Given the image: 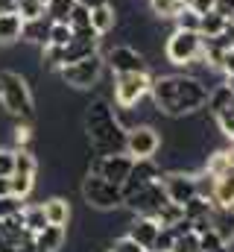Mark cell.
Here are the masks:
<instances>
[{"label":"cell","mask_w":234,"mask_h":252,"mask_svg":"<svg viewBox=\"0 0 234 252\" xmlns=\"http://www.w3.org/2000/svg\"><path fill=\"white\" fill-rule=\"evenodd\" d=\"M35 188V176H27V173H12L9 176V193L18 196V199H27Z\"/></svg>","instance_id":"f546056e"},{"label":"cell","mask_w":234,"mask_h":252,"mask_svg":"<svg viewBox=\"0 0 234 252\" xmlns=\"http://www.w3.org/2000/svg\"><path fill=\"white\" fill-rule=\"evenodd\" d=\"M152 217L158 220V226H161V229H170V226H176L178 220H184V208L167 199V202H164V205H161V208L152 214Z\"/></svg>","instance_id":"83f0119b"},{"label":"cell","mask_w":234,"mask_h":252,"mask_svg":"<svg viewBox=\"0 0 234 252\" xmlns=\"http://www.w3.org/2000/svg\"><path fill=\"white\" fill-rule=\"evenodd\" d=\"M103 62L112 73H135V70H146V56L132 47V44H115L103 53Z\"/></svg>","instance_id":"4fadbf2b"},{"label":"cell","mask_w":234,"mask_h":252,"mask_svg":"<svg viewBox=\"0 0 234 252\" xmlns=\"http://www.w3.org/2000/svg\"><path fill=\"white\" fill-rule=\"evenodd\" d=\"M164 56L176 67H190L202 59V35L187 32V30H173L164 41Z\"/></svg>","instance_id":"5b68a950"},{"label":"cell","mask_w":234,"mask_h":252,"mask_svg":"<svg viewBox=\"0 0 234 252\" xmlns=\"http://www.w3.org/2000/svg\"><path fill=\"white\" fill-rule=\"evenodd\" d=\"M161 164L155 161V158H135V164H132V170H129V176L123 179V199L129 196V193H135L138 188H144L146 182H155V179H161Z\"/></svg>","instance_id":"5bb4252c"},{"label":"cell","mask_w":234,"mask_h":252,"mask_svg":"<svg viewBox=\"0 0 234 252\" xmlns=\"http://www.w3.org/2000/svg\"><path fill=\"white\" fill-rule=\"evenodd\" d=\"M73 6H76V0H47L44 15H47L53 24H67V18H70Z\"/></svg>","instance_id":"f1b7e54d"},{"label":"cell","mask_w":234,"mask_h":252,"mask_svg":"<svg viewBox=\"0 0 234 252\" xmlns=\"http://www.w3.org/2000/svg\"><path fill=\"white\" fill-rule=\"evenodd\" d=\"M164 202H167V193L161 188V179L146 182L144 188H138L135 193H129V196L123 199V205H126L132 214H149V217H152Z\"/></svg>","instance_id":"7c38bea8"},{"label":"cell","mask_w":234,"mask_h":252,"mask_svg":"<svg viewBox=\"0 0 234 252\" xmlns=\"http://www.w3.org/2000/svg\"><path fill=\"white\" fill-rule=\"evenodd\" d=\"M152 12L164 21V18H176L181 9H184V0H149Z\"/></svg>","instance_id":"1f68e13d"},{"label":"cell","mask_w":234,"mask_h":252,"mask_svg":"<svg viewBox=\"0 0 234 252\" xmlns=\"http://www.w3.org/2000/svg\"><path fill=\"white\" fill-rule=\"evenodd\" d=\"M181 208H184V217H187L190 223H193V220H202V217H211V214H214V202H211L208 196H202V193H196L193 199H187Z\"/></svg>","instance_id":"cb8c5ba5"},{"label":"cell","mask_w":234,"mask_h":252,"mask_svg":"<svg viewBox=\"0 0 234 252\" xmlns=\"http://www.w3.org/2000/svg\"><path fill=\"white\" fill-rule=\"evenodd\" d=\"M161 188H164L170 202L184 205L187 199H193L199 193V176L187 173V170H164L161 173Z\"/></svg>","instance_id":"30bf717a"},{"label":"cell","mask_w":234,"mask_h":252,"mask_svg":"<svg viewBox=\"0 0 234 252\" xmlns=\"http://www.w3.org/2000/svg\"><path fill=\"white\" fill-rule=\"evenodd\" d=\"M15 173V150L0 147V179H9Z\"/></svg>","instance_id":"f35d334b"},{"label":"cell","mask_w":234,"mask_h":252,"mask_svg":"<svg viewBox=\"0 0 234 252\" xmlns=\"http://www.w3.org/2000/svg\"><path fill=\"white\" fill-rule=\"evenodd\" d=\"M21 30H24V21H21L18 12H3L0 15V44L21 41Z\"/></svg>","instance_id":"603a6c76"},{"label":"cell","mask_w":234,"mask_h":252,"mask_svg":"<svg viewBox=\"0 0 234 252\" xmlns=\"http://www.w3.org/2000/svg\"><path fill=\"white\" fill-rule=\"evenodd\" d=\"M184 9H190L196 15H208V12H214V0H184Z\"/></svg>","instance_id":"b9f144b4"},{"label":"cell","mask_w":234,"mask_h":252,"mask_svg":"<svg viewBox=\"0 0 234 252\" xmlns=\"http://www.w3.org/2000/svg\"><path fill=\"white\" fill-rule=\"evenodd\" d=\"M41 208H44V217H47L50 226H64L67 229V223H70V202L64 196H50L47 202H41Z\"/></svg>","instance_id":"ac0fdd59"},{"label":"cell","mask_w":234,"mask_h":252,"mask_svg":"<svg viewBox=\"0 0 234 252\" xmlns=\"http://www.w3.org/2000/svg\"><path fill=\"white\" fill-rule=\"evenodd\" d=\"M18 252H44V250H41L32 238H27V241H21V244H18Z\"/></svg>","instance_id":"ee69618b"},{"label":"cell","mask_w":234,"mask_h":252,"mask_svg":"<svg viewBox=\"0 0 234 252\" xmlns=\"http://www.w3.org/2000/svg\"><path fill=\"white\" fill-rule=\"evenodd\" d=\"M41 3H44V6H47V0H41Z\"/></svg>","instance_id":"7dc6e473"},{"label":"cell","mask_w":234,"mask_h":252,"mask_svg":"<svg viewBox=\"0 0 234 252\" xmlns=\"http://www.w3.org/2000/svg\"><path fill=\"white\" fill-rule=\"evenodd\" d=\"M229 244L214 232V229H208L205 235H199V252H220V250H226Z\"/></svg>","instance_id":"d590c367"},{"label":"cell","mask_w":234,"mask_h":252,"mask_svg":"<svg viewBox=\"0 0 234 252\" xmlns=\"http://www.w3.org/2000/svg\"><path fill=\"white\" fill-rule=\"evenodd\" d=\"M211 229L226 241L234 244V208H223V205H214V214H211Z\"/></svg>","instance_id":"d6986e66"},{"label":"cell","mask_w":234,"mask_h":252,"mask_svg":"<svg viewBox=\"0 0 234 252\" xmlns=\"http://www.w3.org/2000/svg\"><path fill=\"white\" fill-rule=\"evenodd\" d=\"M82 199L88 208H97V211H115L123 205V190L120 185L97 176V173H88L82 179Z\"/></svg>","instance_id":"ba28073f"},{"label":"cell","mask_w":234,"mask_h":252,"mask_svg":"<svg viewBox=\"0 0 234 252\" xmlns=\"http://www.w3.org/2000/svg\"><path fill=\"white\" fill-rule=\"evenodd\" d=\"M100 41H103V35H100L94 27L73 30V38H70L64 47H41V59L50 64V67H61V64L79 62V59H85V56L100 53Z\"/></svg>","instance_id":"3957f363"},{"label":"cell","mask_w":234,"mask_h":252,"mask_svg":"<svg viewBox=\"0 0 234 252\" xmlns=\"http://www.w3.org/2000/svg\"><path fill=\"white\" fill-rule=\"evenodd\" d=\"M67 24H70V30H85V27H91V9H88L85 3H76L73 12H70V18H67Z\"/></svg>","instance_id":"836d02e7"},{"label":"cell","mask_w":234,"mask_h":252,"mask_svg":"<svg viewBox=\"0 0 234 252\" xmlns=\"http://www.w3.org/2000/svg\"><path fill=\"white\" fill-rule=\"evenodd\" d=\"M211 202H214V205H223V208H232L234 205V170L223 173V176H214Z\"/></svg>","instance_id":"2e32d148"},{"label":"cell","mask_w":234,"mask_h":252,"mask_svg":"<svg viewBox=\"0 0 234 252\" xmlns=\"http://www.w3.org/2000/svg\"><path fill=\"white\" fill-rule=\"evenodd\" d=\"M132 164H135V158H132L129 153L94 156L88 173H97V176H103V179H109V182H115V185H123V179H126L129 170H132Z\"/></svg>","instance_id":"8fae6325"},{"label":"cell","mask_w":234,"mask_h":252,"mask_svg":"<svg viewBox=\"0 0 234 252\" xmlns=\"http://www.w3.org/2000/svg\"><path fill=\"white\" fill-rule=\"evenodd\" d=\"M91 27H94L100 35H109V32L117 27V6L115 3L94 6V9H91Z\"/></svg>","instance_id":"ffe728a7"},{"label":"cell","mask_w":234,"mask_h":252,"mask_svg":"<svg viewBox=\"0 0 234 252\" xmlns=\"http://www.w3.org/2000/svg\"><path fill=\"white\" fill-rule=\"evenodd\" d=\"M56 70H58V79H61L64 85L85 91V88H94V85L100 82V76H103V70H106V62H103V53H94V56H85V59H79V62L61 64Z\"/></svg>","instance_id":"52a82bcc"},{"label":"cell","mask_w":234,"mask_h":252,"mask_svg":"<svg viewBox=\"0 0 234 252\" xmlns=\"http://www.w3.org/2000/svg\"><path fill=\"white\" fill-rule=\"evenodd\" d=\"M208 85L193 73H176V118L196 115L208 103Z\"/></svg>","instance_id":"277c9868"},{"label":"cell","mask_w":234,"mask_h":252,"mask_svg":"<svg viewBox=\"0 0 234 252\" xmlns=\"http://www.w3.org/2000/svg\"><path fill=\"white\" fill-rule=\"evenodd\" d=\"M106 252H144V250H141V247H138L132 238H126V235H123V238H117V241H115V244H112Z\"/></svg>","instance_id":"60d3db41"},{"label":"cell","mask_w":234,"mask_h":252,"mask_svg":"<svg viewBox=\"0 0 234 252\" xmlns=\"http://www.w3.org/2000/svg\"><path fill=\"white\" fill-rule=\"evenodd\" d=\"M32 241L44 252H61L67 244V229L64 226H44L38 235H32Z\"/></svg>","instance_id":"e0dca14e"},{"label":"cell","mask_w":234,"mask_h":252,"mask_svg":"<svg viewBox=\"0 0 234 252\" xmlns=\"http://www.w3.org/2000/svg\"><path fill=\"white\" fill-rule=\"evenodd\" d=\"M158 232H161V226H158L155 217H149V214H135V217L129 220V232H126V238H132L144 252H152V244H155Z\"/></svg>","instance_id":"9a60e30c"},{"label":"cell","mask_w":234,"mask_h":252,"mask_svg":"<svg viewBox=\"0 0 234 252\" xmlns=\"http://www.w3.org/2000/svg\"><path fill=\"white\" fill-rule=\"evenodd\" d=\"M149 70H135V73H115L112 91H115L117 109H135L144 97H149Z\"/></svg>","instance_id":"8992f818"},{"label":"cell","mask_w":234,"mask_h":252,"mask_svg":"<svg viewBox=\"0 0 234 252\" xmlns=\"http://www.w3.org/2000/svg\"><path fill=\"white\" fill-rule=\"evenodd\" d=\"M15 173H27V176L38 173V158L32 156L29 147H15Z\"/></svg>","instance_id":"4316f807"},{"label":"cell","mask_w":234,"mask_h":252,"mask_svg":"<svg viewBox=\"0 0 234 252\" xmlns=\"http://www.w3.org/2000/svg\"><path fill=\"white\" fill-rule=\"evenodd\" d=\"M15 12L21 15V21H32V18H41L44 15V3L41 0H18L15 3Z\"/></svg>","instance_id":"d6a6232c"},{"label":"cell","mask_w":234,"mask_h":252,"mask_svg":"<svg viewBox=\"0 0 234 252\" xmlns=\"http://www.w3.org/2000/svg\"><path fill=\"white\" fill-rule=\"evenodd\" d=\"M3 12H15V0H0V15Z\"/></svg>","instance_id":"f6af8a7d"},{"label":"cell","mask_w":234,"mask_h":252,"mask_svg":"<svg viewBox=\"0 0 234 252\" xmlns=\"http://www.w3.org/2000/svg\"><path fill=\"white\" fill-rule=\"evenodd\" d=\"M15 3H18V0H15Z\"/></svg>","instance_id":"f907efd6"},{"label":"cell","mask_w":234,"mask_h":252,"mask_svg":"<svg viewBox=\"0 0 234 252\" xmlns=\"http://www.w3.org/2000/svg\"><path fill=\"white\" fill-rule=\"evenodd\" d=\"M50 18L41 15V18H32V21H24V30H21V38L24 41H32V44H47V32H50Z\"/></svg>","instance_id":"44dd1931"},{"label":"cell","mask_w":234,"mask_h":252,"mask_svg":"<svg viewBox=\"0 0 234 252\" xmlns=\"http://www.w3.org/2000/svg\"><path fill=\"white\" fill-rule=\"evenodd\" d=\"M226 27H229V18H223L220 12H208V15H202V18H199V35H205V38L223 35V32H226Z\"/></svg>","instance_id":"484cf974"},{"label":"cell","mask_w":234,"mask_h":252,"mask_svg":"<svg viewBox=\"0 0 234 252\" xmlns=\"http://www.w3.org/2000/svg\"><path fill=\"white\" fill-rule=\"evenodd\" d=\"M21 220H24V229H27L29 235H38L44 226H50L41 205H24V208H21Z\"/></svg>","instance_id":"d4e9b609"},{"label":"cell","mask_w":234,"mask_h":252,"mask_svg":"<svg viewBox=\"0 0 234 252\" xmlns=\"http://www.w3.org/2000/svg\"><path fill=\"white\" fill-rule=\"evenodd\" d=\"M173 247H176L173 229H161V232H158V238H155V244H152V252H170Z\"/></svg>","instance_id":"ab89813d"},{"label":"cell","mask_w":234,"mask_h":252,"mask_svg":"<svg viewBox=\"0 0 234 252\" xmlns=\"http://www.w3.org/2000/svg\"><path fill=\"white\" fill-rule=\"evenodd\" d=\"M232 141H234V135H232Z\"/></svg>","instance_id":"c3c4849f"},{"label":"cell","mask_w":234,"mask_h":252,"mask_svg":"<svg viewBox=\"0 0 234 252\" xmlns=\"http://www.w3.org/2000/svg\"><path fill=\"white\" fill-rule=\"evenodd\" d=\"M76 3H85L88 9H94V6H103V3H109V0H76Z\"/></svg>","instance_id":"bcb514c9"},{"label":"cell","mask_w":234,"mask_h":252,"mask_svg":"<svg viewBox=\"0 0 234 252\" xmlns=\"http://www.w3.org/2000/svg\"><path fill=\"white\" fill-rule=\"evenodd\" d=\"M214 12H220L223 18H234V0H214Z\"/></svg>","instance_id":"7bdbcfd3"},{"label":"cell","mask_w":234,"mask_h":252,"mask_svg":"<svg viewBox=\"0 0 234 252\" xmlns=\"http://www.w3.org/2000/svg\"><path fill=\"white\" fill-rule=\"evenodd\" d=\"M232 100H234V94H232V88L226 85V82H220V85H214L211 91H208V112H211V118H217V115H223V112H229L232 109Z\"/></svg>","instance_id":"7402d4cb"},{"label":"cell","mask_w":234,"mask_h":252,"mask_svg":"<svg viewBox=\"0 0 234 252\" xmlns=\"http://www.w3.org/2000/svg\"><path fill=\"white\" fill-rule=\"evenodd\" d=\"M199 18L202 15H196V12H190V9H181L178 15H176V30H187V32H199Z\"/></svg>","instance_id":"e575fe53"},{"label":"cell","mask_w":234,"mask_h":252,"mask_svg":"<svg viewBox=\"0 0 234 252\" xmlns=\"http://www.w3.org/2000/svg\"><path fill=\"white\" fill-rule=\"evenodd\" d=\"M85 135H88V144L94 150V156H109V153H123V141H126V126L120 124L117 118V109L106 100V97H97L85 106Z\"/></svg>","instance_id":"6da1fadb"},{"label":"cell","mask_w":234,"mask_h":252,"mask_svg":"<svg viewBox=\"0 0 234 252\" xmlns=\"http://www.w3.org/2000/svg\"><path fill=\"white\" fill-rule=\"evenodd\" d=\"M70 38H73L70 24H50V32H47V44L44 47H64Z\"/></svg>","instance_id":"4dcf8cb0"},{"label":"cell","mask_w":234,"mask_h":252,"mask_svg":"<svg viewBox=\"0 0 234 252\" xmlns=\"http://www.w3.org/2000/svg\"><path fill=\"white\" fill-rule=\"evenodd\" d=\"M0 106L15 121L32 124V118H35V100H32V91H29V82H27L24 73H18V70H0Z\"/></svg>","instance_id":"7a4b0ae2"},{"label":"cell","mask_w":234,"mask_h":252,"mask_svg":"<svg viewBox=\"0 0 234 252\" xmlns=\"http://www.w3.org/2000/svg\"><path fill=\"white\" fill-rule=\"evenodd\" d=\"M176 252H199V235L190 229V232H184V235H178L176 238Z\"/></svg>","instance_id":"8d00e7d4"},{"label":"cell","mask_w":234,"mask_h":252,"mask_svg":"<svg viewBox=\"0 0 234 252\" xmlns=\"http://www.w3.org/2000/svg\"><path fill=\"white\" fill-rule=\"evenodd\" d=\"M170 252H176V250H170Z\"/></svg>","instance_id":"681fc988"},{"label":"cell","mask_w":234,"mask_h":252,"mask_svg":"<svg viewBox=\"0 0 234 252\" xmlns=\"http://www.w3.org/2000/svg\"><path fill=\"white\" fill-rule=\"evenodd\" d=\"M24 208V199L12 196V193H0V220L9 217V214H18Z\"/></svg>","instance_id":"74e56055"},{"label":"cell","mask_w":234,"mask_h":252,"mask_svg":"<svg viewBox=\"0 0 234 252\" xmlns=\"http://www.w3.org/2000/svg\"><path fill=\"white\" fill-rule=\"evenodd\" d=\"M161 150V135L158 129L149 124H135L126 129V141H123V153H129L132 158H155V153Z\"/></svg>","instance_id":"9c48e42d"}]
</instances>
